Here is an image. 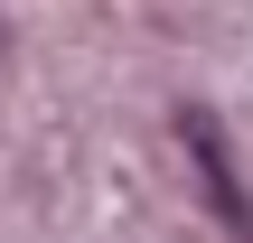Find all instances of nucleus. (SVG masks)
<instances>
[{"label": "nucleus", "instance_id": "obj_1", "mask_svg": "<svg viewBox=\"0 0 253 243\" xmlns=\"http://www.w3.org/2000/svg\"><path fill=\"white\" fill-rule=\"evenodd\" d=\"M178 131H188V150H197V169H207V187H216V206H225V215L253 234V206L235 197V169H225V140H216V122H207V112H188Z\"/></svg>", "mask_w": 253, "mask_h": 243}]
</instances>
